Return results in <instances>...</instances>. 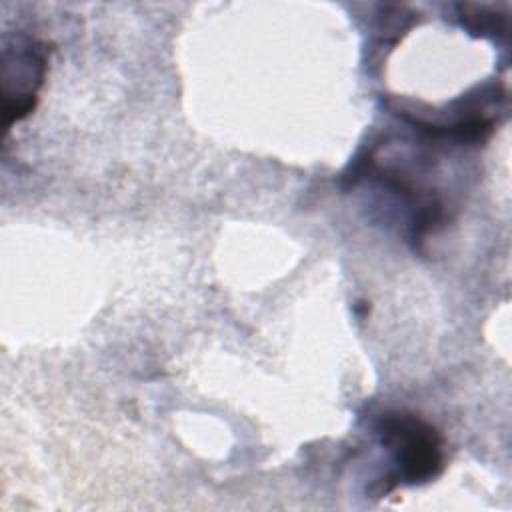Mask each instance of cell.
I'll return each instance as SVG.
<instances>
[{"mask_svg": "<svg viewBox=\"0 0 512 512\" xmlns=\"http://www.w3.org/2000/svg\"><path fill=\"white\" fill-rule=\"evenodd\" d=\"M384 448L394 454L396 470L388 480L418 484L436 478L444 468L442 436L410 412H386L376 424Z\"/></svg>", "mask_w": 512, "mask_h": 512, "instance_id": "cell-1", "label": "cell"}]
</instances>
